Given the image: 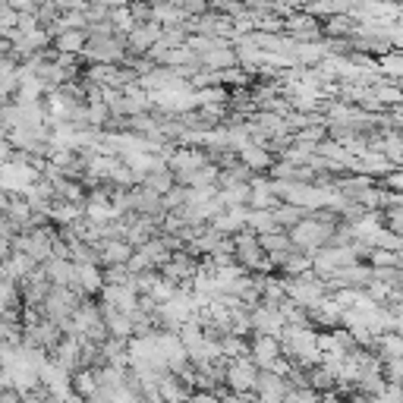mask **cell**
<instances>
[{"label":"cell","instance_id":"11","mask_svg":"<svg viewBox=\"0 0 403 403\" xmlns=\"http://www.w3.org/2000/svg\"><path fill=\"white\" fill-rule=\"evenodd\" d=\"M10 3H13V7H35L38 0H10Z\"/></svg>","mask_w":403,"mask_h":403},{"label":"cell","instance_id":"4","mask_svg":"<svg viewBox=\"0 0 403 403\" xmlns=\"http://www.w3.org/2000/svg\"><path fill=\"white\" fill-rule=\"evenodd\" d=\"M142 183H145V189H152L155 196H164L167 189H173V173H167L164 167L161 171H152L142 177Z\"/></svg>","mask_w":403,"mask_h":403},{"label":"cell","instance_id":"5","mask_svg":"<svg viewBox=\"0 0 403 403\" xmlns=\"http://www.w3.org/2000/svg\"><path fill=\"white\" fill-rule=\"evenodd\" d=\"M369 258L375 268H400V255L394 249H369Z\"/></svg>","mask_w":403,"mask_h":403},{"label":"cell","instance_id":"8","mask_svg":"<svg viewBox=\"0 0 403 403\" xmlns=\"http://www.w3.org/2000/svg\"><path fill=\"white\" fill-rule=\"evenodd\" d=\"M155 41H158V26H145L142 32L132 35V45L136 47H152Z\"/></svg>","mask_w":403,"mask_h":403},{"label":"cell","instance_id":"7","mask_svg":"<svg viewBox=\"0 0 403 403\" xmlns=\"http://www.w3.org/2000/svg\"><path fill=\"white\" fill-rule=\"evenodd\" d=\"M57 47H60V51H66V54L82 51V47H86V38H82L79 32H66V35H60V38H57Z\"/></svg>","mask_w":403,"mask_h":403},{"label":"cell","instance_id":"2","mask_svg":"<svg viewBox=\"0 0 403 403\" xmlns=\"http://www.w3.org/2000/svg\"><path fill=\"white\" fill-rule=\"evenodd\" d=\"M331 237H334V227L322 224V221H299V224H293L290 230V243L297 246V249H318V246H328Z\"/></svg>","mask_w":403,"mask_h":403},{"label":"cell","instance_id":"9","mask_svg":"<svg viewBox=\"0 0 403 403\" xmlns=\"http://www.w3.org/2000/svg\"><path fill=\"white\" fill-rule=\"evenodd\" d=\"M400 183H403V180H400V173L394 171V173H390V177H388V189H394V192H397V189H400Z\"/></svg>","mask_w":403,"mask_h":403},{"label":"cell","instance_id":"10","mask_svg":"<svg viewBox=\"0 0 403 403\" xmlns=\"http://www.w3.org/2000/svg\"><path fill=\"white\" fill-rule=\"evenodd\" d=\"M384 70H388V73H397V70H400V60L388 57V60H384Z\"/></svg>","mask_w":403,"mask_h":403},{"label":"cell","instance_id":"6","mask_svg":"<svg viewBox=\"0 0 403 403\" xmlns=\"http://www.w3.org/2000/svg\"><path fill=\"white\" fill-rule=\"evenodd\" d=\"M243 164L246 167H268V164H271V158H268L258 145H243Z\"/></svg>","mask_w":403,"mask_h":403},{"label":"cell","instance_id":"1","mask_svg":"<svg viewBox=\"0 0 403 403\" xmlns=\"http://www.w3.org/2000/svg\"><path fill=\"white\" fill-rule=\"evenodd\" d=\"M255 375H258V369L249 359V353L230 359V363L224 365V384L233 390V394H252V388H255Z\"/></svg>","mask_w":403,"mask_h":403},{"label":"cell","instance_id":"3","mask_svg":"<svg viewBox=\"0 0 403 403\" xmlns=\"http://www.w3.org/2000/svg\"><path fill=\"white\" fill-rule=\"evenodd\" d=\"M88 54H92L95 60H104V63H113V60H120V45L111 38H95L92 45H88Z\"/></svg>","mask_w":403,"mask_h":403}]
</instances>
